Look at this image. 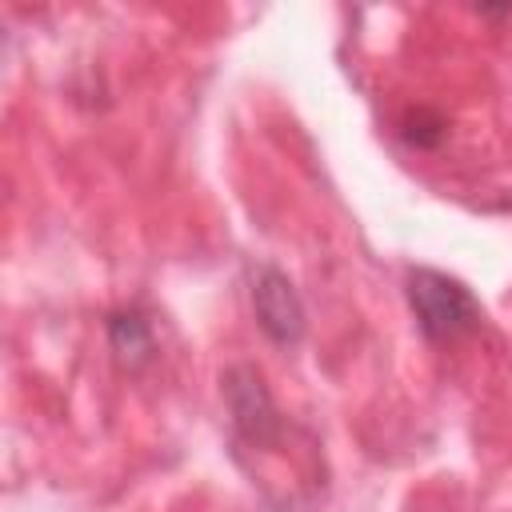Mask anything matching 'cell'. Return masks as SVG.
Returning <instances> with one entry per match:
<instances>
[{
	"label": "cell",
	"instance_id": "cell-3",
	"mask_svg": "<svg viewBox=\"0 0 512 512\" xmlns=\"http://www.w3.org/2000/svg\"><path fill=\"white\" fill-rule=\"evenodd\" d=\"M252 308H256V324L264 328V336L272 344L288 348L304 336V304L280 268L260 264L252 272Z\"/></svg>",
	"mask_w": 512,
	"mask_h": 512
},
{
	"label": "cell",
	"instance_id": "cell-2",
	"mask_svg": "<svg viewBox=\"0 0 512 512\" xmlns=\"http://www.w3.org/2000/svg\"><path fill=\"white\" fill-rule=\"evenodd\" d=\"M220 384H224V400H228L236 432L248 444H272L280 432V416H276V404H272L260 372L252 364H236L220 376Z\"/></svg>",
	"mask_w": 512,
	"mask_h": 512
},
{
	"label": "cell",
	"instance_id": "cell-1",
	"mask_svg": "<svg viewBox=\"0 0 512 512\" xmlns=\"http://www.w3.org/2000/svg\"><path fill=\"white\" fill-rule=\"evenodd\" d=\"M408 304L416 312V324L428 340H456L464 332H476L484 312L476 296L436 268H412L408 272Z\"/></svg>",
	"mask_w": 512,
	"mask_h": 512
},
{
	"label": "cell",
	"instance_id": "cell-5",
	"mask_svg": "<svg viewBox=\"0 0 512 512\" xmlns=\"http://www.w3.org/2000/svg\"><path fill=\"white\" fill-rule=\"evenodd\" d=\"M440 136H444V120H440L436 112H428V108L408 112V120H404V140H408V144H416V148H436Z\"/></svg>",
	"mask_w": 512,
	"mask_h": 512
},
{
	"label": "cell",
	"instance_id": "cell-4",
	"mask_svg": "<svg viewBox=\"0 0 512 512\" xmlns=\"http://www.w3.org/2000/svg\"><path fill=\"white\" fill-rule=\"evenodd\" d=\"M108 340H112V352L128 368H136L152 356V328L140 312H112L108 316Z\"/></svg>",
	"mask_w": 512,
	"mask_h": 512
},
{
	"label": "cell",
	"instance_id": "cell-6",
	"mask_svg": "<svg viewBox=\"0 0 512 512\" xmlns=\"http://www.w3.org/2000/svg\"><path fill=\"white\" fill-rule=\"evenodd\" d=\"M260 512H308L304 504H296V500H280V504H264Z\"/></svg>",
	"mask_w": 512,
	"mask_h": 512
}]
</instances>
